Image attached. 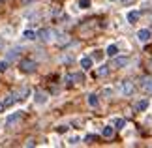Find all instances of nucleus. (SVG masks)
Returning <instances> with one entry per match:
<instances>
[{"mask_svg": "<svg viewBox=\"0 0 152 148\" xmlns=\"http://www.w3.org/2000/svg\"><path fill=\"white\" fill-rule=\"evenodd\" d=\"M25 146H34V141H32V139H28V141H26V144H25Z\"/></svg>", "mask_w": 152, "mask_h": 148, "instance_id": "28", "label": "nucleus"}, {"mask_svg": "<svg viewBox=\"0 0 152 148\" xmlns=\"http://www.w3.org/2000/svg\"><path fill=\"white\" fill-rule=\"evenodd\" d=\"M4 109H6V107H4V103H2V101H0V112H2Z\"/></svg>", "mask_w": 152, "mask_h": 148, "instance_id": "30", "label": "nucleus"}, {"mask_svg": "<svg viewBox=\"0 0 152 148\" xmlns=\"http://www.w3.org/2000/svg\"><path fill=\"white\" fill-rule=\"evenodd\" d=\"M36 34L42 41H55V38H56V30H53V28H42Z\"/></svg>", "mask_w": 152, "mask_h": 148, "instance_id": "2", "label": "nucleus"}, {"mask_svg": "<svg viewBox=\"0 0 152 148\" xmlns=\"http://www.w3.org/2000/svg\"><path fill=\"white\" fill-rule=\"evenodd\" d=\"M92 64H94V62H92V58H90V56H83V58H81V68H83L85 71L92 68Z\"/></svg>", "mask_w": 152, "mask_h": 148, "instance_id": "14", "label": "nucleus"}, {"mask_svg": "<svg viewBox=\"0 0 152 148\" xmlns=\"http://www.w3.org/2000/svg\"><path fill=\"white\" fill-rule=\"evenodd\" d=\"M72 81H75V82H85V73H81V71L72 73Z\"/></svg>", "mask_w": 152, "mask_h": 148, "instance_id": "19", "label": "nucleus"}, {"mask_svg": "<svg viewBox=\"0 0 152 148\" xmlns=\"http://www.w3.org/2000/svg\"><path fill=\"white\" fill-rule=\"evenodd\" d=\"M118 55V45H115V43H109L107 45V49H105V56H116Z\"/></svg>", "mask_w": 152, "mask_h": 148, "instance_id": "12", "label": "nucleus"}, {"mask_svg": "<svg viewBox=\"0 0 152 148\" xmlns=\"http://www.w3.org/2000/svg\"><path fill=\"white\" fill-rule=\"evenodd\" d=\"M107 73H109V68H105V66H102V68L96 71V75H98V77H105Z\"/></svg>", "mask_w": 152, "mask_h": 148, "instance_id": "21", "label": "nucleus"}, {"mask_svg": "<svg viewBox=\"0 0 152 148\" xmlns=\"http://www.w3.org/2000/svg\"><path fill=\"white\" fill-rule=\"evenodd\" d=\"M135 38H137V41H139V43H147V41L152 38V32L148 30V28H141V30H137Z\"/></svg>", "mask_w": 152, "mask_h": 148, "instance_id": "4", "label": "nucleus"}, {"mask_svg": "<svg viewBox=\"0 0 152 148\" xmlns=\"http://www.w3.org/2000/svg\"><path fill=\"white\" fill-rule=\"evenodd\" d=\"M120 2L124 4V6H130V4H133V2H135V0H120Z\"/></svg>", "mask_w": 152, "mask_h": 148, "instance_id": "26", "label": "nucleus"}, {"mask_svg": "<svg viewBox=\"0 0 152 148\" xmlns=\"http://www.w3.org/2000/svg\"><path fill=\"white\" fill-rule=\"evenodd\" d=\"M102 135H103L105 139H111V137L115 135V126H113V124H109V126H105V128L102 129Z\"/></svg>", "mask_w": 152, "mask_h": 148, "instance_id": "13", "label": "nucleus"}, {"mask_svg": "<svg viewBox=\"0 0 152 148\" xmlns=\"http://www.w3.org/2000/svg\"><path fill=\"white\" fill-rule=\"evenodd\" d=\"M145 92H148V94H152V81H147V82H145Z\"/></svg>", "mask_w": 152, "mask_h": 148, "instance_id": "24", "label": "nucleus"}, {"mask_svg": "<svg viewBox=\"0 0 152 148\" xmlns=\"http://www.w3.org/2000/svg\"><path fill=\"white\" fill-rule=\"evenodd\" d=\"M4 107H11V105H13L15 103V98H13V94H8V96H6L4 98Z\"/></svg>", "mask_w": 152, "mask_h": 148, "instance_id": "18", "label": "nucleus"}, {"mask_svg": "<svg viewBox=\"0 0 152 148\" xmlns=\"http://www.w3.org/2000/svg\"><path fill=\"white\" fill-rule=\"evenodd\" d=\"M38 64L34 60H21L19 62V71L21 73H36Z\"/></svg>", "mask_w": 152, "mask_h": 148, "instance_id": "1", "label": "nucleus"}, {"mask_svg": "<svg viewBox=\"0 0 152 148\" xmlns=\"http://www.w3.org/2000/svg\"><path fill=\"white\" fill-rule=\"evenodd\" d=\"M133 109H135V112H145L148 109V101H147V99H139V101H135Z\"/></svg>", "mask_w": 152, "mask_h": 148, "instance_id": "11", "label": "nucleus"}, {"mask_svg": "<svg viewBox=\"0 0 152 148\" xmlns=\"http://www.w3.org/2000/svg\"><path fill=\"white\" fill-rule=\"evenodd\" d=\"M79 143H81V137H79V135H73V137L68 139V144H72V146H77Z\"/></svg>", "mask_w": 152, "mask_h": 148, "instance_id": "20", "label": "nucleus"}, {"mask_svg": "<svg viewBox=\"0 0 152 148\" xmlns=\"http://www.w3.org/2000/svg\"><path fill=\"white\" fill-rule=\"evenodd\" d=\"M86 103H88L90 107H98L100 99H98V96H96V94H88V98H86Z\"/></svg>", "mask_w": 152, "mask_h": 148, "instance_id": "15", "label": "nucleus"}, {"mask_svg": "<svg viewBox=\"0 0 152 148\" xmlns=\"http://www.w3.org/2000/svg\"><path fill=\"white\" fill-rule=\"evenodd\" d=\"M23 118V111H17V112H11V114L6 118V128H13L15 124H19Z\"/></svg>", "mask_w": 152, "mask_h": 148, "instance_id": "3", "label": "nucleus"}, {"mask_svg": "<svg viewBox=\"0 0 152 148\" xmlns=\"http://www.w3.org/2000/svg\"><path fill=\"white\" fill-rule=\"evenodd\" d=\"M150 68H152V60H150Z\"/></svg>", "mask_w": 152, "mask_h": 148, "instance_id": "32", "label": "nucleus"}, {"mask_svg": "<svg viewBox=\"0 0 152 148\" xmlns=\"http://www.w3.org/2000/svg\"><path fill=\"white\" fill-rule=\"evenodd\" d=\"M23 38L28 39V41H32V39H36V38H38V34L34 32V30H25V32H23Z\"/></svg>", "mask_w": 152, "mask_h": 148, "instance_id": "17", "label": "nucleus"}, {"mask_svg": "<svg viewBox=\"0 0 152 148\" xmlns=\"http://www.w3.org/2000/svg\"><path fill=\"white\" fill-rule=\"evenodd\" d=\"M79 8L81 9H88L90 8V0H79Z\"/></svg>", "mask_w": 152, "mask_h": 148, "instance_id": "22", "label": "nucleus"}, {"mask_svg": "<svg viewBox=\"0 0 152 148\" xmlns=\"http://www.w3.org/2000/svg\"><path fill=\"white\" fill-rule=\"evenodd\" d=\"M111 124H113L115 128H118V129H122V128L126 126V120H124V118H113V120H111Z\"/></svg>", "mask_w": 152, "mask_h": 148, "instance_id": "16", "label": "nucleus"}, {"mask_svg": "<svg viewBox=\"0 0 152 148\" xmlns=\"http://www.w3.org/2000/svg\"><path fill=\"white\" fill-rule=\"evenodd\" d=\"M120 92L124 94V96H132V94L135 92V86H133L132 81H122L120 82Z\"/></svg>", "mask_w": 152, "mask_h": 148, "instance_id": "5", "label": "nucleus"}, {"mask_svg": "<svg viewBox=\"0 0 152 148\" xmlns=\"http://www.w3.org/2000/svg\"><path fill=\"white\" fill-rule=\"evenodd\" d=\"M47 101H49V96L45 92H36L34 94V103L36 105H45Z\"/></svg>", "mask_w": 152, "mask_h": 148, "instance_id": "8", "label": "nucleus"}, {"mask_svg": "<svg viewBox=\"0 0 152 148\" xmlns=\"http://www.w3.org/2000/svg\"><path fill=\"white\" fill-rule=\"evenodd\" d=\"M128 66V56H113V62H111V68H115V69H120V68H124Z\"/></svg>", "mask_w": 152, "mask_h": 148, "instance_id": "6", "label": "nucleus"}, {"mask_svg": "<svg viewBox=\"0 0 152 148\" xmlns=\"http://www.w3.org/2000/svg\"><path fill=\"white\" fill-rule=\"evenodd\" d=\"M8 66H10L8 60H0V73H4L6 69H8Z\"/></svg>", "mask_w": 152, "mask_h": 148, "instance_id": "23", "label": "nucleus"}, {"mask_svg": "<svg viewBox=\"0 0 152 148\" xmlns=\"http://www.w3.org/2000/svg\"><path fill=\"white\" fill-rule=\"evenodd\" d=\"M19 55H21V47H13V49L8 51V55H6V60L11 62V60H15V58H19Z\"/></svg>", "mask_w": 152, "mask_h": 148, "instance_id": "10", "label": "nucleus"}, {"mask_svg": "<svg viewBox=\"0 0 152 148\" xmlns=\"http://www.w3.org/2000/svg\"><path fill=\"white\" fill-rule=\"evenodd\" d=\"M90 58H92V62L100 64V62H103V58H105V51H102V49H94V51L90 52Z\"/></svg>", "mask_w": 152, "mask_h": 148, "instance_id": "7", "label": "nucleus"}, {"mask_svg": "<svg viewBox=\"0 0 152 148\" xmlns=\"http://www.w3.org/2000/svg\"><path fill=\"white\" fill-rule=\"evenodd\" d=\"M0 2H2V0H0Z\"/></svg>", "mask_w": 152, "mask_h": 148, "instance_id": "33", "label": "nucleus"}, {"mask_svg": "<svg viewBox=\"0 0 152 148\" xmlns=\"http://www.w3.org/2000/svg\"><path fill=\"white\" fill-rule=\"evenodd\" d=\"M126 19L130 25H135V23L141 19V11H137V9H132V11H128V15H126Z\"/></svg>", "mask_w": 152, "mask_h": 148, "instance_id": "9", "label": "nucleus"}, {"mask_svg": "<svg viewBox=\"0 0 152 148\" xmlns=\"http://www.w3.org/2000/svg\"><path fill=\"white\" fill-rule=\"evenodd\" d=\"M2 49H4V39L0 38V51H2Z\"/></svg>", "mask_w": 152, "mask_h": 148, "instance_id": "29", "label": "nucleus"}, {"mask_svg": "<svg viewBox=\"0 0 152 148\" xmlns=\"http://www.w3.org/2000/svg\"><path fill=\"white\" fill-rule=\"evenodd\" d=\"M32 2H36V0H21V4H23V6H30Z\"/></svg>", "mask_w": 152, "mask_h": 148, "instance_id": "25", "label": "nucleus"}, {"mask_svg": "<svg viewBox=\"0 0 152 148\" xmlns=\"http://www.w3.org/2000/svg\"><path fill=\"white\" fill-rule=\"evenodd\" d=\"M64 81H66L68 85H72V75H66V77H64Z\"/></svg>", "mask_w": 152, "mask_h": 148, "instance_id": "27", "label": "nucleus"}, {"mask_svg": "<svg viewBox=\"0 0 152 148\" xmlns=\"http://www.w3.org/2000/svg\"><path fill=\"white\" fill-rule=\"evenodd\" d=\"M109 2H116V0H109Z\"/></svg>", "mask_w": 152, "mask_h": 148, "instance_id": "31", "label": "nucleus"}]
</instances>
